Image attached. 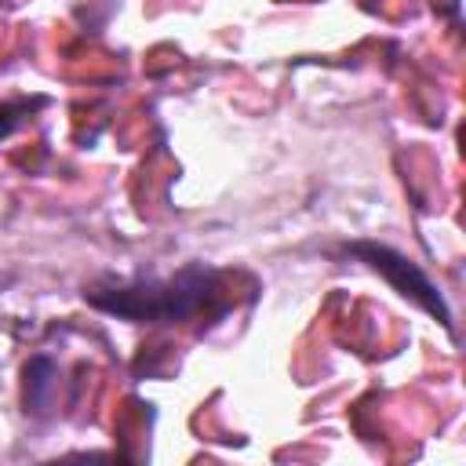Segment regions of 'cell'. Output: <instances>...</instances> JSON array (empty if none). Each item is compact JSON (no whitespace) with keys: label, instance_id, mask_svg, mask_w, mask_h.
<instances>
[{"label":"cell","instance_id":"cell-1","mask_svg":"<svg viewBox=\"0 0 466 466\" xmlns=\"http://www.w3.org/2000/svg\"><path fill=\"white\" fill-rule=\"evenodd\" d=\"M215 295V273L204 266H186L171 280H131V284H95L87 288V302L116 313L124 320H157L175 324L193 317Z\"/></svg>","mask_w":466,"mask_h":466},{"label":"cell","instance_id":"cell-4","mask_svg":"<svg viewBox=\"0 0 466 466\" xmlns=\"http://www.w3.org/2000/svg\"><path fill=\"white\" fill-rule=\"evenodd\" d=\"M36 106H44V98H33V102H7V106H0V138H4L11 127H18Z\"/></svg>","mask_w":466,"mask_h":466},{"label":"cell","instance_id":"cell-3","mask_svg":"<svg viewBox=\"0 0 466 466\" xmlns=\"http://www.w3.org/2000/svg\"><path fill=\"white\" fill-rule=\"evenodd\" d=\"M55 360L51 357H33L25 364V411L44 415L51 408V393H55Z\"/></svg>","mask_w":466,"mask_h":466},{"label":"cell","instance_id":"cell-2","mask_svg":"<svg viewBox=\"0 0 466 466\" xmlns=\"http://www.w3.org/2000/svg\"><path fill=\"white\" fill-rule=\"evenodd\" d=\"M346 251H353L357 258H364L375 273H382L404 299H411V302H419L430 317H437L448 331H451V309H448V302H444V295L437 291V284L411 262V258H404V255H397L393 248H386V244H371V240H357V244H350Z\"/></svg>","mask_w":466,"mask_h":466}]
</instances>
